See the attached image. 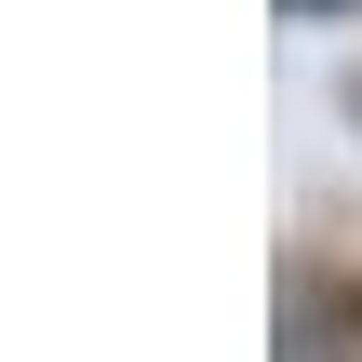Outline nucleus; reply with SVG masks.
Listing matches in <instances>:
<instances>
[{
    "label": "nucleus",
    "mask_w": 362,
    "mask_h": 362,
    "mask_svg": "<svg viewBox=\"0 0 362 362\" xmlns=\"http://www.w3.org/2000/svg\"><path fill=\"white\" fill-rule=\"evenodd\" d=\"M309 13H336V0H309Z\"/></svg>",
    "instance_id": "obj_1"
}]
</instances>
